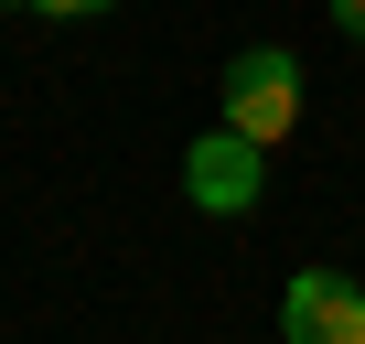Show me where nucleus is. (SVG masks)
Instances as JSON below:
<instances>
[{"label":"nucleus","mask_w":365,"mask_h":344,"mask_svg":"<svg viewBox=\"0 0 365 344\" xmlns=\"http://www.w3.org/2000/svg\"><path fill=\"white\" fill-rule=\"evenodd\" d=\"M290 118H301V65H290L279 44H247V54L226 65V129L258 140V151H279Z\"/></svg>","instance_id":"nucleus-1"},{"label":"nucleus","mask_w":365,"mask_h":344,"mask_svg":"<svg viewBox=\"0 0 365 344\" xmlns=\"http://www.w3.org/2000/svg\"><path fill=\"white\" fill-rule=\"evenodd\" d=\"M258 183H269V151H258V140H237V129H205L194 151H182V194H194L205 216H247V205H258Z\"/></svg>","instance_id":"nucleus-2"},{"label":"nucleus","mask_w":365,"mask_h":344,"mask_svg":"<svg viewBox=\"0 0 365 344\" xmlns=\"http://www.w3.org/2000/svg\"><path fill=\"white\" fill-rule=\"evenodd\" d=\"M279 333L290 344H365V290L333 280V269H301L279 290Z\"/></svg>","instance_id":"nucleus-3"},{"label":"nucleus","mask_w":365,"mask_h":344,"mask_svg":"<svg viewBox=\"0 0 365 344\" xmlns=\"http://www.w3.org/2000/svg\"><path fill=\"white\" fill-rule=\"evenodd\" d=\"M43 22H86V11H108V0H33Z\"/></svg>","instance_id":"nucleus-4"},{"label":"nucleus","mask_w":365,"mask_h":344,"mask_svg":"<svg viewBox=\"0 0 365 344\" xmlns=\"http://www.w3.org/2000/svg\"><path fill=\"white\" fill-rule=\"evenodd\" d=\"M333 22H344V33H354V44H365V0H333Z\"/></svg>","instance_id":"nucleus-5"}]
</instances>
